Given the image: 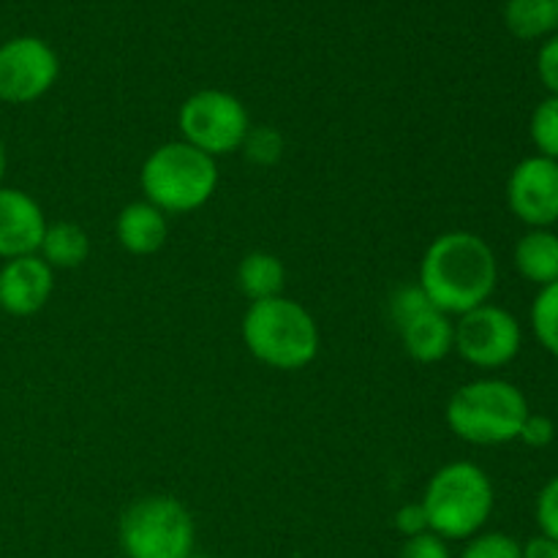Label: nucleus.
I'll list each match as a JSON object with an SVG mask.
<instances>
[{"label":"nucleus","instance_id":"412c9836","mask_svg":"<svg viewBox=\"0 0 558 558\" xmlns=\"http://www.w3.org/2000/svg\"><path fill=\"white\" fill-rule=\"evenodd\" d=\"M240 150H243V156L248 158L254 167H272V163H278V158H281L283 140L276 129H270V125H256V129L251 125L248 136H245Z\"/></svg>","mask_w":558,"mask_h":558},{"label":"nucleus","instance_id":"4468645a","mask_svg":"<svg viewBox=\"0 0 558 558\" xmlns=\"http://www.w3.org/2000/svg\"><path fill=\"white\" fill-rule=\"evenodd\" d=\"M120 248L134 256H150L167 245L169 221L167 213L158 210L150 202H131L120 210L118 223H114Z\"/></svg>","mask_w":558,"mask_h":558},{"label":"nucleus","instance_id":"dca6fc26","mask_svg":"<svg viewBox=\"0 0 558 558\" xmlns=\"http://www.w3.org/2000/svg\"><path fill=\"white\" fill-rule=\"evenodd\" d=\"M287 283V270L276 254L267 251H251L238 265V287L251 303L278 298Z\"/></svg>","mask_w":558,"mask_h":558},{"label":"nucleus","instance_id":"7c9ffc66","mask_svg":"<svg viewBox=\"0 0 558 558\" xmlns=\"http://www.w3.org/2000/svg\"><path fill=\"white\" fill-rule=\"evenodd\" d=\"M556 9H558V0H556Z\"/></svg>","mask_w":558,"mask_h":558},{"label":"nucleus","instance_id":"9d476101","mask_svg":"<svg viewBox=\"0 0 558 558\" xmlns=\"http://www.w3.org/2000/svg\"><path fill=\"white\" fill-rule=\"evenodd\" d=\"M507 205L526 227H554L558 221V161L545 156L523 158L507 180Z\"/></svg>","mask_w":558,"mask_h":558},{"label":"nucleus","instance_id":"c85d7f7f","mask_svg":"<svg viewBox=\"0 0 558 558\" xmlns=\"http://www.w3.org/2000/svg\"><path fill=\"white\" fill-rule=\"evenodd\" d=\"M521 558H558V543L550 537H532L526 545H521Z\"/></svg>","mask_w":558,"mask_h":558},{"label":"nucleus","instance_id":"423d86ee","mask_svg":"<svg viewBox=\"0 0 558 558\" xmlns=\"http://www.w3.org/2000/svg\"><path fill=\"white\" fill-rule=\"evenodd\" d=\"M120 548L129 558H194L196 526L172 496H145L120 518Z\"/></svg>","mask_w":558,"mask_h":558},{"label":"nucleus","instance_id":"4be33fe9","mask_svg":"<svg viewBox=\"0 0 558 558\" xmlns=\"http://www.w3.org/2000/svg\"><path fill=\"white\" fill-rule=\"evenodd\" d=\"M458 558H521V543L510 534L485 532L469 539Z\"/></svg>","mask_w":558,"mask_h":558},{"label":"nucleus","instance_id":"7ed1b4c3","mask_svg":"<svg viewBox=\"0 0 558 558\" xmlns=\"http://www.w3.org/2000/svg\"><path fill=\"white\" fill-rule=\"evenodd\" d=\"M243 343L259 363L278 371H300L319 354V325L308 308L283 294L251 303L243 316Z\"/></svg>","mask_w":558,"mask_h":558},{"label":"nucleus","instance_id":"6ab92c4d","mask_svg":"<svg viewBox=\"0 0 558 558\" xmlns=\"http://www.w3.org/2000/svg\"><path fill=\"white\" fill-rule=\"evenodd\" d=\"M532 330L545 352L558 357V281L539 289L532 305Z\"/></svg>","mask_w":558,"mask_h":558},{"label":"nucleus","instance_id":"aec40b11","mask_svg":"<svg viewBox=\"0 0 558 558\" xmlns=\"http://www.w3.org/2000/svg\"><path fill=\"white\" fill-rule=\"evenodd\" d=\"M529 134L539 150L537 156L558 161V96H548L537 104V109L532 112V123H529Z\"/></svg>","mask_w":558,"mask_h":558},{"label":"nucleus","instance_id":"393cba45","mask_svg":"<svg viewBox=\"0 0 558 558\" xmlns=\"http://www.w3.org/2000/svg\"><path fill=\"white\" fill-rule=\"evenodd\" d=\"M401 558H452V554L447 539H441L434 532H425L420 537H412L403 543Z\"/></svg>","mask_w":558,"mask_h":558},{"label":"nucleus","instance_id":"20e7f679","mask_svg":"<svg viewBox=\"0 0 558 558\" xmlns=\"http://www.w3.org/2000/svg\"><path fill=\"white\" fill-rule=\"evenodd\" d=\"M140 183L145 202L167 216L194 213L216 194L218 163L189 142H167L145 158Z\"/></svg>","mask_w":558,"mask_h":558},{"label":"nucleus","instance_id":"2eb2a0df","mask_svg":"<svg viewBox=\"0 0 558 558\" xmlns=\"http://www.w3.org/2000/svg\"><path fill=\"white\" fill-rule=\"evenodd\" d=\"M515 267L539 289L558 281V234L550 229H529L515 245Z\"/></svg>","mask_w":558,"mask_h":558},{"label":"nucleus","instance_id":"bb28decb","mask_svg":"<svg viewBox=\"0 0 558 558\" xmlns=\"http://www.w3.org/2000/svg\"><path fill=\"white\" fill-rule=\"evenodd\" d=\"M537 74L550 96H558V36H550L537 54Z\"/></svg>","mask_w":558,"mask_h":558},{"label":"nucleus","instance_id":"f03ea898","mask_svg":"<svg viewBox=\"0 0 558 558\" xmlns=\"http://www.w3.org/2000/svg\"><path fill=\"white\" fill-rule=\"evenodd\" d=\"M420 505L428 515L430 532L447 543H469L483 534L494 515V483L477 463H447L428 480Z\"/></svg>","mask_w":558,"mask_h":558},{"label":"nucleus","instance_id":"a211bd4d","mask_svg":"<svg viewBox=\"0 0 558 558\" xmlns=\"http://www.w3.org/2000/svg\"><path fill=\"white\" fill-rule=\"evenodd\" d=\"M505 22L507 31L523 41L550 36L558 27L556 0H507Z\"/></svg>","mask_w":558,"mask_h":558},{"label":"nucleus","instance_id":"f3484780","mask_svg":"<svg viewBox=\"0 0 558 558\" xmlns=\"http://www.w3.org/2000/svg\"><path fill=\"white\" fill-rule=\"evenodd\" d=\"M87 254H90V240H87L85 229L80 223H47L38 256L52 270H74V267H80L87 259Z\"/></svg>","mask_w":558,"mask_h":558},{"label":"nucleus","instance_id":"9b49d317","mask_svg":"<svg viewBox=\"0 0 558 558\" xmlns=\"http://www.w3.org/2000/svg\"><path fill=\"white\" fill-rule=\"evenodd\" d=\"M54 270L38 254L9 259L0 267V308L11 316H33L49 303Z\"/></svg>","mask_w":558,"mask_h":558},{"label":"nucleus","instance_id":"1a4fd4ad","mask_svg":"<svg viewBox=\"0 0 558 558\" xmlns=\"http://www.w3.org/2000/svg\"><path fill=\"white\" fill-rule=\"evenodd\" d=\"M60 76V58L44 38L16 36L0 44V101L33 104Z\"/></svg>","mask_w":558,"mask_h":558},{"label":"nucleus","instance_id":"5701e85b","mask_svg":"<svg viewBox=\"0 0 558 558\" xmlns=\"http://www.w3.org/2000/svg\"><path fill=\"white\" fill-rule=\"evenodd\" d=\"M430 305V300L425 298V292L420 289V283L412 287H401L390 300V316L396 322V327H401L403 322H409L412 316H417L420 311H425Z\"/></svg>","mask_w":558,"mask_h":558},{"label":"nucleus","instance_id":"a878e982","mask_svg":"<svg viewBox=\"0 0 558 558\" xmlns=\"http://www.w3.org/2000/svg\"><path fill=\"white\" fill-rule=\"evenodd\" d=\"M554 436H556L554 420L545 417V414L529 412V417L523 420V428H521V434H518V439H521L526 447L543 450V447H548L550 441H554Z\"/></svg>","mask_w":558,"mask_h":558},{"label":"nucleus","instance_id":"6e6552de","mask_svg":"<svg viewBox=\"0 0 558 558\" xmlns=\"http://www.w3.org/2000/svg\"><path fill=\"white\" fill-rule=\"evenodd\" d=\"M523 332L515 316L499 305H480L456 322V352L483 371L505 368L521 352Z\"/></svg>","mask_w":558,"mask_h":558},{"label":"nucleus","instance_id":"ddd939ff","mask_svg":"<svg viewBox=\"0 0 558 558\" xmlns=\"http://www.w3.org/2000/svg\"><path fill=\"white\" fill-rule=\"evenodd\" d=\"M398 332H401L403 349H407L409 357L423 365L441 363L456 347V322H452V316L434 308V305L403 322Z\"/></svg>","mask_w":558,"mask_h":558},{"label":"nucleus","instance_id":"cd10ccee","mask_svg":"<svg viewBox=\"0 0 558 558\" xmlns=\"http://www.w3.org/2000/svg\"><path fill=\"white\" fill-rule=\"evenodd\" d=\"M396 529L403 534L407 539L420 537V534L430 532L428 529V515H425L423 505H403L401 510L396 512Z\"/></svg>","mask_w":558,"mask_h":558},{"label":"nucleus","instance_id":"39448f33","mask_svg":"<svg viewBox=\"0 0 558 558\" xmlns=\"http://www.w3.org/2000/svg\"><path fill=\"white\" fill-rule=\"evenodd\" d=\"M445 417L458 439L496 447L518 439L529 417V401L512 381L477 379L452 392Z\"/></svg>","mask_w":558,"mask_h":558},{"label":"nucleus","instance_id":"b1692460","mask_svg":"<svg viewBox=\"0 0 558 558\" xmlns=\"http://www.w3.org/2000/svg\"><path fill=\"white\" fill-rule=\"evenodd\" d=\"M537 526L543 537L558 543V477L550 480L537 496Z\"/></svg>","mask_w":558,"mask_h":558},{"label":"nucleus","instance_id":"f8f14e48","mask_svg":"<svg viewBox=\"0 0 558 558\" xmlns=\"http://www.w3.org/2000/svg\"><path fill=\"white\" fill-rule=\"evenodd\" d=\"M47 218L41 205L20 189L0 185V259H20L38 254Z\"/></svg>","mask_w":558,"mask_h":558},{"label":"nucleus","instance_id":"0eeeda50","mask_svg":"<svg viewBox=\"0 0 558 558\" xmlns=\"http://www.w3.org/2000/svg\"><path fill=\"white\" fill-rule=\"evenodd\" d=\"M178 129L191 147L210 158H221L243 147L251 131V118L238 96L218 87H205L180 104Z\"/></svg>","mask_w":558,"mask_h":558},{"label":"nucleus","instance_id":"f257e3e1","mask_svg":"<svg viewBox=\"0 0 558 558\" xmlns=\"http://www.w3.org/2000/svg\"><path fill=\"white\" fill-rule=\"evenodd\" d=\"M496 281L499 265L494 248L466 229L439 234L420 262V289L447 316H463L488 303Z\"/></svg>","mask_w":558,"mask_h":558},{"label":"nucleus","instance_id":"c756f323","mask_svg":"<svg viewBox=\"0 0 558 558\" xmlns=\"http://www.w3.org/2000/svg\"><path fill=\"white\" fill-rule=\"evenodd\" d=\"M3 172H5V147H3V140H0V183H3Z\"/></svg>","mask_w":558,"mask_h":558}]
</instances>
